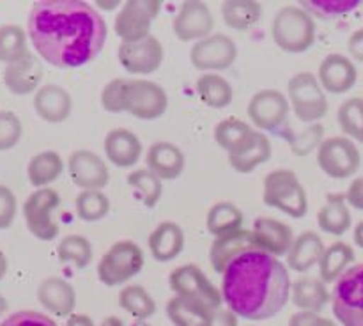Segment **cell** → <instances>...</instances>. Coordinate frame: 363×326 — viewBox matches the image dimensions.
<instances>
[{
    "mask_svg": "<svg viewBox=\"0 0 363 326\" xmlns=\"http://www.w3.org/2000/svg\"><path fill=\"white\" fill-rule=\"evenodd\" d=\"M27 34L45 62L78 67L101 53L108 28L101 13L84 0H41L32 6Z\"/></svg>",
    "mask_w": 363,
    "mask_h": 326,
    "instance_id": "6da1fadb",
    "label": "cell"
},
{
    "mask_svg": "<svg viewBox=\"0 0 363 326\" xmlns=\"http://www.w3.org/2000/svg\"><path fill=\"white\" fill-rule=\"evenodd\" d=\"M289 271L279 257L250 250L234 259L222 275V298L229 310L248 321H266L291 298Z\"/></svg>",
    "mask_w": 363,
    "mask_h": 326,
    "instance_id": "7a4b0ae2",
    "label": "cell"
},
{
    "mask_svg": "<svg viewBox=\"0 0 363 326\" xmlns=\"http://www.w3.org/2000/svg\"><path fill=\"white\" fill-rule=\"evenodd\" d=\"M272 35L284 52L303 53L315 43V21L303 7L286 6L273 18Z\"/></svg>",
    "mask_w": 363,
    "mask_h": 326,
    "instance_id": "3957f363",
    "label": "cell"
},
{
    "mask_svg": "<svg viewBox=\"0 0 363 326\" xmlns=\"http://www.w3.org/2000/svg\"><path fill=\"white\" fill-rule=\"evenodd\" d=\"M262 201L291 218H303L308 211L307 191L293 170L279 169L264 177Z\"/></svg>",
    "mask_w": 363,
    "mask_h": 326,
    "instance_id": "277c9868",
    "label": "cell"
},
{
    "mask_svg": "<svg viewBox=\"0 0 363 326\" xmlns=\"http://www.w3.org/2000/svg\"><path fill=\"white\" fill-rule=\"evenodd\" d=\"M144 268V252L135 241L121 240L101 255L98 264V279L106 287L123 286L137 276Z\"/></svg>",
    "mask_w": 363,
    "mask_h": 326,
    "instance_id": "5b68a950",
    "label": "cell"
},
{
    "mask_svg": "<svg viewBox=\"0 0 363 326\" xmlns=\"http://www.w3.org/2000/svg\"><path fill=\"white\" fill-rule=\"evenodd\" d=\"M332 310L340 326H363V264H354L335 282Z\"/></svg>",
    "mask_w": 363,
    "mask_h": 326,
    "instance_id": "8992f818",
    "label": "cell"
},
{
    "mask_svg": "<svg viewBox=\"0 0 363 326\" xmlns=\"http://www.w3.org/2000/svg\"><path fill=\"white\" fill-rule=\"evenodd\" d=\"M287 99L301 123H315L328 113V99L318 77L311 71H300L291 77Z\"/></svg>",
    "mask_w": 363,
    "mask_h": 326,
    "instance_id": "52a82bcc",
    "label": "cell"
},
{
    "mask_svg": "<svg viewBox=\"0 0 363 326\" xmlns=\"http://www.w3.org/2000/svg\"><path fill=\"white\" fill-rule=\"evenodd\" d=\"M60 206V195L53 188H39L32 191L23 202V218L28 232L41 241L55 240L59 225L53 213Z\"/></svg>",
    "mask_w": 363,
    "mask_h": 326,
    "instance_id": "ba28073f",
    "label": "cell"
},
{
    "mask_svg": "<svg viewBox=\"0 0 363 326\" xmlns=\"http://www.w3.org/2000/svg\"><path fill=\"white\" fill-rule=\"evenodd\" d=\"M289 99L277 89H262L252 96L248 103V117L259 131L279 135L286 130L289 116Z\"/></svg>",
    "mask_w": 363,
    "mask_h": 326,
    "instance_id": "9c48e42d",
    "label": "cell"
},
{
    "mask_svg": "<svg viewBox=\"0 0 363 326\" xmlns=\"http://www.w3.org/2000/svg\"><path fill=\"white\" fill-rule=\"evenodd\" d=\"M362 156L347 137H330L318 147V165L332 179H347L360 169Z\"/></svg>",
    "mask_w": 363,
    "mask_h": 326,
    "instance_id": "30bf717a",
    "label": "cell"
},
{
    "mask_svg": "<svg viewBox=\"0 0 363 326\" xmlns=\"http://www.w3.org/2000/svg\"><path fill=\"white\" fill-rule=\"evenodd\" d=\"M162 11L158 0H128L123 4L113 21V30L123 43L140 41L151 35L152 21Z\"/></svg>",
    "mask_w": 363,
    "mask_h": 326,
    "instance_id": "8fae6325",
    "label": "cell"
},
{
    "mask_svg": "<svg viewBox=\"0 0 363 326\" xmlns=\"http://www.w3.org/2000/svg\"><path fill=\"white\" fill-rule=\"evenodd\" d=\"M170 289L176 293V296L191 298L206 303L211 308H220L223 303L222 291L209 282L206 273L195 264H184L174 269L169 276Z\"/></svg>",
    "mask_w": 363,
    "mask_h": 326,
    "instance_id": "7c38bea8",
    "label": "cell"
},
{
    "mask_svg": "<svg viewBox=\"0 0 363 326\" xmlns=\"http://www.w3.org/2000/svg\"><path fill=\"white\" fill-rule=\"evenodd\" d=\"M238 59V46L233 38L225 34H211L194 43L190 50L191 66L204 73L223 71Z\"/></svg>",
    "mask_w": 363,
    "mask_h": 326,
    "instance_id": "4fadbf2b",
    "label": "cell"
},
{
    "mask_svg": "<svg viewBox=\"0 0 363 326\" xmlns=\"http://www.w3.org/2000/svg\"><path fill=\"white\" fill-rule=\"evenodd\" d=\"M169 108L165 89L151 80H128L126 112L142 120L160 119Z\"/></svg>",
    "mask_w": 363,
    "mask_h": 326,
    "instance_id": "5bb4252c",
    "label": "cell"
},
{
    "mask_svg": "<svg viewBox=\"0 0 363 326\" xmlns=\"http://www.w3.org/2000/svg\"><path fill=\"white\" fill-rule=\"evenodd\" d=\"M215 18L208 4L202 0H184L174 16L172 28L179 41H201L213 34Z\"/></svg>",
    "mask_w": 363,
    "mask_h": 326,
    "instance_id": "9a60e30c",
    "label": "cell"
},
{
    "mask_svg": "<svg viewBox=\"0 0 363 326\" xmlns=\"http://www.w3.org/2000/svg\"><path fill=\"white\" fill-rule=\"evenodd\" d=\"M117 59L128 73L151 74L162 66L163 46L155 35H147L140 41L121 43L117 48Z\"/></svg>",
    "mask_w": 363,
    "mask_h": 326,
    "instance_id": "2e32d148",
    "label": "cell"
},
{
    "mask_svg": "<svg viewBox=\"0 0 363 326\" xmlns=\"http://www.w3.org/2000/svg\"><path fill=\"white\" fill-rule=\"evenodd\" d=\"M73 183L82 190H103L110 181V170L103 158L89 149H78L67 159Z\"/></svg>",
    "mask_w": 363,
    "mask_h": 326,
    "instance_id": "e0dca14e",
    "label": "cell"
},
{
    "mask_svg": "<svg viewBox=\"0 0 363 326\" xmlns=\"http://www.w3.org/2000/svg\"><path fill=\"white\" fill-rule=\"evenodd\" d=\"M250 250H261L254 230H233V232L223 234V236H218L213 241L211 250H209V262H211L213 269L216 273H222L223 275L225 268L234 259Z\"/></svg>",
    "mask_w": 363,
    "mask_h": 326,
    "instance_id": "ac0fdd59",
    "label": "cell"
},
{
    "mask_svg": "<svg viewBox=\"0 0 363 326\" xmlns=\"http://www.w3.org/2000/svg\"><path fill=\"white\" fill-rule=\"evenodd\" d=\"M318 80L323 91H328L332 94H344L357 84V66L350 57L342 55V53H330L319 64Z\"/></svg>",
    "mask_w": 363,
    "mask_h": 326,
    "instance_id": "d6986e66",
    "label": "cell"
},
{
    "mask_svg": "<svg viewBox=\"0 0 363 326\" xmlns=\"http://www.w3.org/2000/svg\"><path fill=\"white\" fill-rule=\"evenodd\" d=\"M229 154V163L236 172L250 174L259 165L272 158V142L266 133L259 130H252Z\"/></svg>",
    "mask_w": 363,
    "mask_h": 326,
    "instance_id": "ffe728a7",
    "label": "cell"
},
{
    "mask_svg": "<svg viewBox=\"0 0 363 326\" xmlns=\"http://www.w3.org/2000/svg\"><path fill=\"white\" fill-rule=\"evenodd\" d=\"M38 300L45 310L57 317H69L77 307L74 287L60 276H48L39 283Z\"/></svg>",
    "mask_w": 363,
    "mask_h": 326,
    "instance_id": "44dd1931",
    "label": "cell"
},
{
    "mask_svg": "<svg viewBox=\"0 0 363 326\" xmlns=\"http://www.w3.org/2000/svg\"><path fill=\"white\" fill-rule=\"evenodd\" d=\"M145 165L162 181H174L183 174L186 159L183 151L176 144L167 140H158L149 145L145 154Z\"/></svg>",
    "mask_w": 363,
    "mask_h": 326,
    "instance_id": "7402d4cb",
    "label": "cell"
},
{
    "mask_svg": "<svg viewBox=\"0 0 363 326\" xmlns=\"http://www.w3.org/2000/svg\"><path fill=\"white\" fill-rule=\"evenodd\" d=\"M34 110L43 120L52 124L64 123L71 116L73 99L64 87L57 84H46L34 94Z\"/></svg>",
    "mask_w": 363,
    "mask_h": 326,
    "instance_id": "603a6c76",
    "label": "cell"
},
{
    "mask_svg": "<svg viewBox=\"0 0 363 326\" xmlns=\"http://www.w3.org/2000/svg\"><path fill=\"white\" fill-rule=\"evenodd\" d=\"M105 154L112 165L130 169L137 165L142 156V142L133 131L126 128H113L105 137Z\"/></svg>",
    "mask_w": 363,
    "mask_h": 326,
    "instance_id": "cb8c5ba5",
    "label": "cell"
},
{
    "mask_svg": "<svg viewBox=\"0 0 363 326\" xmlns=\"http://www.w3.org/2000/svg\"><path fill=\"white\" fill-rule=\"evenodd\" d=\"M43 71L45 69H43L39 57L30 55L27 59L20 60V62L6 66L2 78L7 91L16 96H27L39 91L43 80Z\"/></svg>",
    "mask_w": 363,
    "mask_h": 326,
    "instance_id": "d4e9b609",
    "label": "cell"
},
{
    "mask_svg": "<svg viewBox=\"0 0 363 326\" xmlns=\"http://www.w3.org/2000/svg\"><path fill=\"white\" fill-rule=\"evenodd\" d=\"M254 234L257 237V243L261 250L280 257V255L289 254L291 247L294 243V232L291 225L280 222V220L261 216L254 222Z\"/></svg>",
    "mask_w": 363,
    "mask_h": 326,
    "instance_id": "484cf974",
    "label": "cell"
},
{
    "mask_svg": "<svg viewBox=\"0 0 363 326\" xmlns=\"http://www.w3.org/2000/svg\"><path fill=\"white\" fill-rule=\"evenodd\" d=\"M149 250L160 262H169L179 257L184 248L183 227L176 222H162L149 234Z\"/></svg>",
    "mask_w": 363,
    "mask_h": 326,
    "instance_id": "4316f807",
    "label": "cell"
},
{
    "mask_svg": "<svg viewBox=\"0 0 363 326\" xmlns=\"http://www.w3.org/2000/svg\"><path fill=\"white\" fill-rule=\"evenodd\" d=\"M326 247L321 236L314 230H305L300 236L294 237V243L287 254V266L293 271L305 273L314 266H319Z\"/></svg>",
    "mask_w": 363,
    "mask_h": 326,
    "instance_id": "83f0119b",
    "label": "cell"
},
{
    "mask_svg": "<svg viewBox=\"0 0 363 326\" xmlns=\"http://www.w3.org/2000/svg\"><path fill=\"white\" fill-rule=\"evenodd\" d=\"M291 300L301 312L319 314L326 305L332 303V293L321 279L301 276L291 286Z\"/></svg>",
    "mask_w": 363,
    "mask_h": 326,
    "instance_id": "f1b7e54d",
    "label": "cell"
},
{
    "mask_svg": "<svg viewBox=\"0 0 363 326\" xmlns=\"http://www.w3.org/2000/svg\"><path fill=\"white\" fill-rule=\"evenodd\" d=\"M165 312L174 326H211L215 308L191 298L174 296L167 303Z\"/></svg>",
    "mask_w": 363,
    "mask_h": 326,
    "instance_id": "f546056e",
    "label": "cell"
},
{
    "mask_svg": "<svg viewBox=\"0 0 363 326\" xmlns=\"http://www.w3.org/2000/svg\"><path fill=\"white\" fill-rule=\"evenodd\" d=\"M318 223L321 230L332 236H342L351 229V213L346 195L330 193L325 206L318 213Z\"/></svg>",
    "mask_w": 363,
    "mask_h": 326,
    "instance_id": "4dcf8cb0",
    "label": "cell"
},
{
    "mask_svg": "<svg viewBox=\"0 0 363 326\" xmlns=\"http://www.w3.org/2000/svg\"><path fill=\"white\" fill-rule=\"evenodd\" d=\"M354 261V250L346 241H335L326 247L321 261H319V279L325 283L337 282Z\"/></svg>",
    "mask_w": 363,
    "mask_h": 326,
    "instance_id": "1f68e13d",
    "label": "cell"
},
{
    "mask_svg": "<svg viewBox=\"0 0 363 326\" xmlns=\"http://www.w3.org/2000/svg\"><path fill=\"white\" fill-rule=\"evenodd\" d=\"M220 11L227 27L236 32L250 30L262 18V6L257 0H225Z\"/></svg>",
    "mask_w": 363,
    "mask_h": 326,
    "instance_id": "d6a6232c",
    "label": "cell"
},
{
    "mask_svg": "<svg viewBox=\"0 0 363 326\" xmlns=\"http://www.w3.org/2000/svg\"><path fill=\"white\" fill-rule=\"evenodd\" d=\"M195 89H197L201 101L209 108L222 110L233 103V85L218 73H204L202 77H199Z\"/></svg>",
    "mask_w": 363,
    "mask_h": 326,
    "instance_id": "836d02e7",
    "label": "cell"
},
{
    "mask_svg": "<svg viewBox=\"0 0 363 326\" xmlns=\"http://www.w3.org/2000/svg\"><path fill=\"white\" fill-rule=\"evenodd\" d=\"M64 162L59 152L55 151H43L32 156V159L27 165V176L32 186L48 188L57 177L62 174Z\"/></svg>",
    "mask_w": 363,
    "mask_h": 326,
    "instance_id": "e575fe53",
    "label": "cell"
},
{
    "mask_svg": "<svg viewBox=\"0 0 363 326\" xmlns=\"http://www.w3.org/2000/svg\"><path fill=\"white\" fill-rule=\"evenodd\" d=\"M206 227H208L209 234H213L215 237L243 229V213L233 202L220 201L209 208L208 216H206Z\"/></svg>",
    "mask_w": 363,
    "mask_h": 326,
    "instance_id": "d590c367",
    "label": "cell"
},
{
    "mask_svg": "<svg viewBox=\"0 0 363 326\" xmlns=\"http://www.w3.org/2000/svg\"><path fill=\"white\" fill-rule=\"evenodd\" d=\"M30 55L27 32L20 25H0V62L9 66Z\"/></svg>",
    "mask_w": 363,
    "mask_h": 326,
    "instance_id": "8d00e7d4",
    "label": "cell"
},
{
    "mask_svg": "<svg viewBox=\"0 0 363 326\" xmlns=\"http://www.w3.org/2000/svg\"><path fill=\"white\" fill-rule=\"evenodd\" d=\"M119 307L138 321L152 317L156 312V303L152 296L138 283H130V286H124L121 289Z\"/></svg>",
    "mask_w": 363,
    "mask_h": 326,
    "instance_id": "74e56055",
    "label": "cell"
},
{
    "mask_svg": "<svg viewBox=\"0 0 363 326\" xmlns=\"http://www.w3.org/2000/svg\"><path fill=\"white\" fill-rule=\"evenodd\" d=\"M57 255L62 262H71L77 269H84L92 261V244L85 236L69 234L59 241Z\"/></svg>",
    "mask_w": 363,
    "mask_h": 326,
    "instance_id": "f35d334b",
    "label": "cell"
},
{
    "mask_svg": "<svg viewBox=\"0 0 363 326\" xmlns=\"http://www.w3.org/2000/svg\"><path fill=\"white\" fill-rule=\"evenodd\" d=\"M128 184L133 188L135 193L140 197L145 208H155L163 193V184L156 174L149 169H137L128 176Z\"/></svg>",
    "mask_w": 363,
    "mask_h": 326,
    "instance_id": "ab89813d",
    "label": "cell"
},
{
    "mask_svg": "<svg viewBox=\"0 0 363 326\" xmlns=\"http://www.w3.org/2000/svg\"><path fill=\"white\" fill-rule=\"evenodd\" d=\"M337 123L347 138L363 144V98H350L337 110Z\"/></svg>",
    "mask_w": 363,
    "mask_h": 326,
    "instance_id": "60d3db41",
    "label": "cell"
},
{
    "mask_svg": "<svg viewBox=\"0 0 363 326\" xmlns=\"http://www.w3.org/2000/svg\"><path fill=\"white\" fill-rule=\"evenodd\" d=\"M78 218L84 222H98L110 211V201L101 190H82L74 201Z\"/></svg>",
    "mask_w": 363,
    "mask_h": 326,
    "instance_id": "b9f144b4",
    "label": "cell"
},
{
    "mask_svg": "<svg viewBox=\"0 0 363 326\" xmlns=\"http://www.w3.org/2000/svg\"><path fill=\"white\" fill-rule=\"evenodd\" d=\"M323 133H325V130H323L321 124H312V126L305 128V130L300 131V133H296L293 128L287 126L286 130L280 133V137L286 138V140L289 142V145H291V149H293L294 154L307 156L308 152L314 151L315 147H319V145H321Z\"/></svg>",
    "mask_w": 363,
    "mask_h": 326,
    "instance_id": "7bdbcfd3",
    "label": "cell"
},
{
    "mask_svg": "<svg viewBox=\"0 0 363 326\" xmlns=\"http://www.w3.org/2000/svg\"><path fill=\"white\" fill-rule=\"evenodd\" d=\"M254 128L238 117L222 119L215 128V140L225 152L233 151Z\"/></svg>",
    "mask_w": 363,
    "mask_h": 326,
    "instance_id": "ee69618b",
    "label": "cell"
},
{
    "mask_svg": "<svg viewBox=\"0 0 363 326\" xmlns=\"http://www.w3.org/2000/svg\"><path fill=\"white\" fill-rule=\"evenodd\" d=\"M358 0H303L300 7H303L312 18H321V20H330V18L342 16L358 7Z\"/></svg>",
    "mask_w": 363,
    "mask_h": 326,
    "instance_id": "f6af8a7d",
    "label": "cell"
},
{
    "mask_svg": "<svg viewBox=\"0 0 363 326\" xmlns=\"http://www.w3.org/2000/svg\"><path fill=\"white\" fill-rule=\"evenodd\" d=\"M23 126L18 116L9 110H0V151H9L20 142Z\"/></svg>",
    "mask_w": 363,
    "mask_h": 326,
    "instance_id": "bcb514c9",
    "label": "cell"
},
{
    "mask_svg": "<svg viewBox=\"0 0 363 326\" xmlns=\"http://www.w3.org/2000/svg\"><path fill=\"white\" fill-rule=\"evenodd\" d=\"M126 84L124 78L108 82L101 91V106L110 113L126 112Z\"/></svg>",
    "mask_w": 363,
    "mask_h": 326,
    "instance_id": "7dc6e473",
    "label": "cell"
},
{
    "mask_svg": "<svg viewBox=\"0 0 363 326\" xmlns=\"http://www.w3.org/2000/svg\"><path fill=\"white\" fill-rule=\"evenodd\" d=\"M0 326H59L52 317L43 312L35 310H18L7 315Z\"/></svg>",
    "mask_w": 363,
    "mask_h": 326,
    "instance_id": "c3c4849f",
    "label": "cell"
},
{
    "mask_svg": "<svg viewBox=\"0 0 363 326\" xmlns=\"http://www.w3.org/2000/svg\"><path fill=\"white\" fill-rule=\"evenodd\" d=\"M18 202L16 195L6 184H0V230L9 229L16 218Z\"/></svg>",
    "mask_w": 363,
    "mask_h": 326,
    "instance_id": "681fc988",
    "label": "cell"
},
{
    "mask_svg": "<svg viewBox=\"0 0 363 326\" xmlns=\"http://www.w3.org/2000/svg\"><path fill=\"white\" fill-rule=\"evenodd\" d=\"M289 326H339L335 321L323 315L314 314V312H296L291 315Z\"/></svg>",
    "mask_w": 363,
    "mask_h": 326,
    "instance_id": "f907efd6",
    "label": "cell"
},
{
    "mask_svg": "<svg viewBox=\"0 0 363 326\" xmlns=\"http://www.w3.org/2000/svg\"><path fill=\"white\" fill-rule=\"evenodd\" d=\"M347 206H351L353 209H358V211H363V176L357 177L353 183L350 184L346 193Z\"/></svg>",
    "mask_w": 363,
    "mask_h": 326,
    "instance_id": "816d5d0a",
    "label": "cell"
},
{
    "mask_svg": "<svg viewBox=\"0 0 363 326\" xmlns=\"http://www.w3.org/2000/svg\"><path fill=\"white\" fill-rule=\"evenodd\" d=\"M211 326H238V315L234 314L233 310H229V308H216L215 312H213V322Z\"/></svg>",
    "mask_w": 363,
    "mask_h": 326,
    "instance_id": "f5cc1de1",
    "label": "cell"
},
{
    "mask_svg": "<svg viewBox=\"0 0 363 326\" xmlns=\"http://www.w3.org/2000/svg\"><path fill=\"white\" fill-rule=\"evenodd\" d=\"M347 50H350V53L353 59L363 62V27L358 28V30H354L353 34H351L350 41H347Z\"/></svg>",
    "mask_w": 363,
    "mask_h": 326,
    "instance_id": "db71d44e",
    "label": "cell"
},
{
    "mask_svg": "<svg viewBox=\"0 0 363 326\" xmlns=\"http://www.w3.org/2000/svg\"><path fill=\"white\" fill-rule=\"evenodd\" d=\"M64 326H96L87 314H71Z\"/></svg>",
    "mask_w": 363,
    "mask_h": 326,
    "instance_id": "11a10c76",
    "label": "cell"
},
{
    "mask_svg": "<svg viewBox=\"0 0 363 326\" xmlns=\"http://www.w3.org/2000/svg\"><path fill=\"white\" fill-rule=\"evenodd\" d=\"M353 240H354V243L358 244V247L363 248V222L357 223V227H354Z\"/></svg>",
    "mask_w": 363,
    "mask_h": 326,
    "instance_id": "9f6ffc18",
    "label": "cell"
},
{
    "mask_svg": "<svg viewBox=\"0 0 363 326\" xmlns=\"http://www.w3.org/2000/svg\"><path fill=\"white\" fill-rule=\"evenodd\" d=\"M99 326H124V322L123 319L117 317V315H108V317L103 319Z\"/></svg>",
    "mask_w": 363,
    "mask_h": 326,
    "instance_id": "6f0895ef",
    "label": "cell"
},
{
    "mask_svg": "<svg viewBox=\"0 0 363 326\" xmlns=\"http://www.w3.org/2000/svg\"><path fill=\"white\" fill-rule=\"evenodd\" d=\"M6 273H7V257L4 255V252L0 250V280L6 276Z\"/></svg>",
    "mask_w": 363,
    "mask_h": 326,
    "instance_id": "680465c9",
    "label": "cell"
},
{
    "mask_svg": "<svg viewBox=\"0 0 363 326\" xmlns=\"http://www.w3.org/2000/svg\"><path fill=\"white\" fill-rule=\"evenodd\" d=\"M6 312H7V300L2 296V294H0V317H2Z\"/></svg>",
    "mask_w": 363,
    "mask_h": 326,
    "instance_id": "91938a15",
    "label": "cell"
},
{
    "mask_svg": "<svg viewBox=\"0 0 363 326\" xmlns=\"http://www.w3.org/2000/svg\"><path fill=\"white\" fill-rule=\"evenodd\" d=\"M119 0H116V2H112V4H105V2H98V7H103V9H113V7H117L119 6Z\"/></svg>",
    "mask_w": 363,
    "mask_h": 326,
    "instance_id": "94428289",
    "label": "cell"
},
{
    "mask_svg": "<svg viewBox=\"0 0 363 326\" xmlns=\"http://www.w3.org/2000/svg\"><path fill=\"white\" fill-rule=\"evenodd\" d=\"M142 326H152V325H147V322H144V325H142Z\"/></svg>",
    "mask_w": 363,
    "mask_h": 326,
    "instance_id": "6125c7cd",
    "label": "cell"
}]
</instances>
